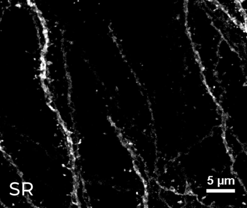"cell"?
<instances>
[{
	"mask_svg": "<svg viewBox=\"0 0 247 208\" xmlns=\"http://www.w3.org/2000/svg\"><path fill=\"white\" fill-rule=\"evenodd\" d=\"M33 186L29 182H25L23 183V190L25 192H29L32 189Z\"/></svg>",
	"mask_w": 247,
	"mask_h": 208,
	"instance_id": "1",
	"label": "cell"
}]
</instances>
